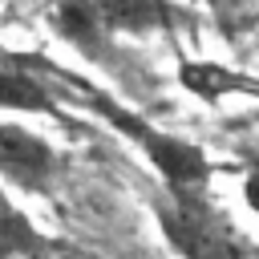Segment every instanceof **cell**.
Listing matches in <instances>:
<instances>
[{
    "mask_svg": "<svg viewBox=\"0 0 259 259\" xmlns=\"http://www.w3.org/2000/svg\"><path fill=\"white\" fill-rule=\"evenodd\" d=\"M49 73H53L61 97H73L77 105H85L93 117H101L117 138H125L150 162V170L158 174L162 190H170V194H210V158H206L202 146H194L190 138L166 130L158 121H150L146 113L121 105L113 93L93 89L89 81H81L73 73H61L53 65H49Z\"/></svg>",
    "mask_w": 259,
    "mask_h": 259,
    "instance_id": "cell-1",
    "label": "cell"
},
{
    "mask_svg": "<svg viewBox=\"0 0 259 259\" xmlns=\"http://www.w3.org/2000/svg\"><path fill=\"white\" fill-rule=\"evenodd\" d=\"M150 210L166 247L178 259H255L247 239L210 202V194H170L158 186Z\"/></svg>",
    "mask_w": 259,
    "mask_h": 259,
    "instance_id": "cell-2",
    "label": "cell"
},
{
    "mask_svg": "<svg viewBox=\"0 0 259 259\" xmlns=\"http://www.w3.org/2000/svg\"><path fill=\"white\" fill-rule=\"evenodd\" d=\"M65 178V154L36 130L0 117V186L24 194H53Z\"/></svg>",
    "mask_w": 259,
    "mask_h": 259,
    "instance_id": "cell-3",
    "label": "cell"
},
{
    "mask_svg": "<svg viewBox=\"0 0 259 259\" xmlns=\"http://www.w3.org/2000/svg\"><path fill=\"white\" fill-rule=\"evenodd\" d=\"M57 81L49 73L45 57L8 53L0 49V109L8 113H36V117H61Z\"/></svg>",
    "mask_w": 259,
    "mask_h": 259,
    "instance_id": "cell-4",
    "label": "cell"
},
{
    "mask_svg": "<svg viewBox=\"0 0 259 259\" xmlns=\"http://www.w3.org/2000/svg\"><path fill=\"white\" fill-rule=\"evenodd\" d=\"M57 36L77 49L81 57H89L93 65L101 69H117L121 65V49H117V36L105 28V20L97 16L93 0H57L53 12H49Z\"/></svg>",
    "mask_w": 259,
    "mask_h": 259,
    "instance_id": "cell-5",
    "label": "cell"
},
{
    "mask_svg": "<svg viewBox=\"0 0 259 259\" xmlns=\"http://www.w3.org/2000/svg\"><path fill=\"white\" fill-rule=\"evenodd\" d=\"M97 16L113 36H150V32H174L190 24L194 16L174 0H93Z\"/></svg>",
    "mask_w": 259,
    "mask_h": 259,
    "instance_id": "cell-6",
    "label": "cell"
},
{
    "mask_svg": "<svg viewBox=\"0 0 259 259\" xmlns=\"http://www.w3.org/2000/svg\"><path fill=\"white\" fill-rule=\"evenodd\" d=\"M178 85L202 101H219V97H231V93H243V97H259V77L251 73H239L231 65H219V61H206V57H190V61H178Z\"/></svg>",
    "mask_w": 259,
    "mask_h": 259,
    "instance_id": "cell-7",
    "label": "cell"
},
{
    "mask_svg": "<svg viewBox=\"0 0 259 259\" xmlns=\"http://www.w3.org/2000/svg\"><path fill=\"white\" fill-rule=\"evenodd\" d=\"M57 243L16 206L8 186H0V259H49Z\"/></svg>",
    "mask_w": 259,
    "mask_h": 259,
    "instance_id": "cell-8",
    "label": "cell"
},
{
    "mask_svg": "<svg viewBox=\"0 0 259 259\" xmlns=\"http://www.w3.org/2000/svg\"><path fill=\"white\" fill-rule=\"evenodd\" d=\"M190 4H202V8H210L214 20H227V16H239L247 0H190Z\"/></svg>",
    "mask_w": 259,
    "mask_h": 259,
    "instance_id": "cell-9",
    "label": "cell"
},
{
    "mask_svg": "<svg viewBox=\"0 0 259 259\" xmlns=\"http://www.w3.org/2000/svg\"><path fill=\"white\" fill-rule=\"evenodd\" d=\"M243 202L251 206V214H259V162L247 170V178H243Z\"/></svg>",
    "mask_w": 259,
    "mask_h": 259,
    "instance_id": "cell-10",
    "label": "cell"
}]
</instances>
